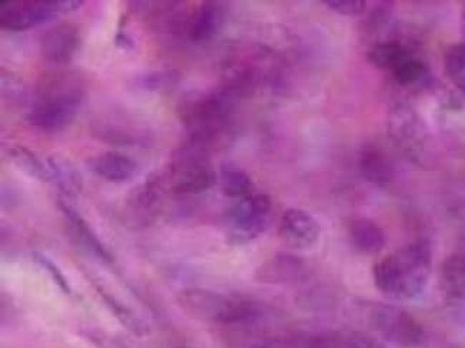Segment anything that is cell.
I'll use <instances>...</instances> for the list:
<instances>
[{
    "mask_svg": "<svg viewBox=\"0 0 465 348\" xmlns=\"http://www.w3.org/2000/svg\"><path fill=\"white\" fill-rule=\"evenodd\" d=\"M431 273V247L422 240L394 251L372 270L378 292L394 302L419 300L429 287Z\"/></svg>",
    "mask_w": 465,
    "mask_h": 348,
    "instance_id": "cell-1",
    "label": "cell"
},
{
    "mask_svg": "<svg viewBox=\"0 0 465 348\" xmlns=\"http://www.w3.org/2000/svg\"><path fill=\"white\" fill-rule=\"evenodd\" d=\"M84 99L81 77L74 73L51 74L37 87L27 121L39 130H62L78 116Z\"/></svg>",
    "mask_w": 465,
    "mask_h": 348,
    "instance_id": "cell-2",
    "label": "cell"
},
{
    "mask_svg": "<svg viewBox=\"0 0 465 348\" xmlns=\"http://www.w3.org/2000/svg\"><path fill=\"white\" fill-rule=\"evenodd\" d=\"M178 304L189 317L223 325L253 323L262 315L261 305L251 298L196 288L179 293Z\"/></svg>",
    "mask_w": 465,
    "mask_h": 348,
    "instance_id": "cell-3",
    "label": "cell"
},
{
    "mask_svg": "<svg viewBox=\"0 0 465 348\" xmlns=\"http://www.w3.org/2000/svg\"><path fill=\"white\" fill-rule=\"evenodd\" d=\"M390 139L402 156L420 168H430L437 161V146L424 119L410 104L397 103L387 118Z\"/></svg>",
    "mask_w": 465,
    "mask_h": 348,
    "instance_id": "cell-4",
    "label": "cell"
},
{
    "mask_svg": "<svg viewBox=\"0 0 465 348\" xmlns=\"http://www.w3.org/2000/svg\"><path fill=\"white\" fill-rule=\"evenodd\" d=\"M231 118V102L228 94L203 96L183 109V119L189 130V141L208 148L228 129Z\"/></svg>",
    "mask_w": 465,
    "mask_h": 348,
    "instance_id": "cell-5",
    "label": "cell"
},
{
    "mask_svg": "<svg viewBox=\"0 0 465 348\" xmlns=\"http://www.w3.org/2000/svg\"><path fill=\"white\" fill-rule=\"evenodd\" d=\"M216 173L206 149L189 141L179 149L169 168V185L179 195H198L215 185Z\"/></svg>",
    "mask_w": 465,
    "mask_h": 348,
    "instance_id": "cell-6",
    "label": "cell"
},
{
    "mask_svg": "<svg viewBox=\"0 0 465 348\" xmlns=\"http://www.w3.org/2000/svg\"><path fill=\"white\" fill-rule=\"evenodd\" d=\"M272 201L268 196L255 195L236 200L226 215V240L242 246L262 236L270 226Z\"/></svg>",
    "mask_w": 465,
    "mask_h": 348,
    "instance_id": "cell-7",
    "label": "cell"
},
{
    "mask_svg": "<svg viewBox=\"0 0 465 348\" xmlns=\"http://www.w3.org/2000/svg\"><path fill=\"white\" fill-rule=\"evenodd\" d=\"M368 61L391 74L401 86L419 83L429 72L424 62L410 47L394 39L375 42L368 51Z\"/></svg>",
    "mask_w": 465,
    "mask_h": 348,
    "instance_id": "cell-8",
    "label": "cell"
},
{
    "mask_svg": "<svg viewBox=\"0 0 465 348\" xmlns=\"http://www.w3.org/2000/svg\"><path fill=\"white\" fill-rule=\"evenodd\" d=\"M81 0H21L0 4V26L5 31L22 32L51 21L54 14H69L82 6Z\"/></svg>",
    "mask_w": 465,
    "mask_h": 348,
    "instance_id": "cell-9",
    "label": "cell"
},
{
    "mask_svg": "<svg viewBox=\"0 0 465 348\" xmlns=\"http://www.w3.org/2000/svg\"><path fill=\"white\" fill-rule=\"evenodd\" d=\"M370 324L388 342L401 347H419L424 343L425 330L410 313L392 304H371L367 310Z\"/></svg>",
    "mask_w": 465,
    "mask_h": 348,
    "instance_id": "cell-10",
    "label": "cell"
},
{
    "mask_svg": "<svg viewBox=\"0 0 465 348\" xmlns=\"http://www.w3.org/2000/svg\"><path fill=\"white\" fill-rule=\"evenodd\" d=\"M163 179L152 174L126 198L125 220L132 228H143L152 225L163 208Z\"/></svg>",
    "mask_w": 465,
    "mask_h": 348,
    "instance_id": "cell-11",
    "label": "cell"
},
{
    "mask_svg": "<svg viewBox=\"0 0 465 348\" xmlns=\"http://www.w3.org/2000/svg\"><path fill=\"white\" fill-rule=\"evenodd\" d=\"M280 237L288 247L310 250L321 238V225L310 211L303 208H288L280 221Z\"/></svg>",
    "mask_w": 465,
    "mask_h": 348,
    "instance_id": "cell-12",
    "label": "cell"
},
{
    "mask_svg": "<svg viewBox=\"0 0 465 348\" xmlns=\"http://www.w3.org/2000/svg\"><path fill=\"white\" fill-rule=\"evenodd\" d=\"M82 36L78 26L69 22L54 24L45 32L41 39V52L45 61L52 64H68L81 47Z\"/></svg>",
    "mask_w": 465,
    "mask_h": 348,
    "instance_id": "cell-13",
    "label": "cell"
},
{
    "mask_svg": "<svg viewBox=\"0 0 465 348\" xmlns=\"http://www.w3.org/2000/svg\"><path fill=\"white\" fill-rule=\"evenodd\" d=\"M86 164L92 173L111 183H126L138 171L136 161L118 151L98 154L86 160Z\"/></svg>",
    "mask_w": 465,
    "mask_h": 348,
    "instance_id": "cell-14",
    "label": "cell"
},
{
    "mask_svg": "<svg viewBox=\"0 0 465 348\" xmlns=\"http://www.w3.org/2000/svg\"><path fill=\"white\" fill-rule=\"evenodd\" d=\"M303 268L305 266L301 258L280 253L256 268L255 280L265 285H287L300 278Z\"/></svg>",
    "mask_w": 465,
    "mask_h": 348,
    "instance_id": "cell-15",
    "label": "cell"
},
{
    "mask_svg": "<svg viewBox=\"0 0 465 348\" xmlns=\"http://www.w3.org/2000/svg\"><path fill=\"white\" fill-rule=\"evenodd\" d=\"M223 22V11L215 2H203L186 24V34L193 44L208 42L218 34Z\"/></svg>",
    "mask_w": 465,
    "mask_h": 348,
    "instance_id": "cell-16",
    "label": "cell"
},
{
    "mask_svg": "<svg viewBox=\"0 0 465 348\" xmlns=\"http://www.w3.org/2000/svg\"><path fill=\"white\" fill-rule=\"evenodd\" d=\"M59 208L64 213V218L68 220L69 227L74 237L76 238L81 247L89 251L94 257L111 265L114 258L105 245L99 240L98 236L92 230L91 226L86 223L84 218L79 215L78 211L72 208L71 206L66 205L64 201H59Z\"/></svg>",
    "mask_w": 465,
    "mask_h": 348,
    "instance_id": "cell-17",
    "label": "cell"
},
{
    "mask_svg": "<svg viewBox=\"0 0 465 348\" xmlns=\"http://www.w3.org/2000/svg\"><path fill=\"white\" fill-rule=\"evenodd\" d=\"M361 174L378 188H385L394 179V164L378 144H367L361 151Z\"/></svg>",
    "mask_w": 465,
    "mask_h": 348,
    "instance_id": "cell-18",
    "label": "cell"
},
{
    "mask_svg": "<svg viewBox=\"0 0 465 348\" xmlns=\"http://www.w3.org/2000/svg\"><path fill=\"white\" fill-rule=\"evenodd\" d=\"M305 348H390L380 338L361 332H331L305 338Z\"/></svg>",
    "mask_w": 465,
    "mask_h": 348,
    "instance_id": "cell-19",
    "label": "cell"
},
{
    "mask_svg": "<svg viewBox=\"0 0 465 348\" xmlns=\"http://www.w3.org/2000/svg\"><path fill=\"white\" fill-rule=\"evenodd\" d=\"M350 237L354 247L364 255H378L387 243L384 230L370 218L351 221Z\"/></svg>",
    "mask_w": 465,
    "mask_h": 348,
    "instance_id": "cell-20",
    "label": "cell"
},
{
    "mask_svg": "<svg viewBox=\"0 0 465 348\" xmlns=\"http://www.w3.org/2000/svg\"><path fill=\"white\" fill-rule=\"evenodd\" d=\"M47 169L51 174V183L58 186L66 196H76L82 190V176L69 159L61 154H52L46 159Z\"/></svg>",
    "mask_w": 465,
    "mask_h": 348,
    "instance_id": "cell-21",
    "label": "cell"
},
{
    "mask_svg": "<svg viewBox=\"0 0 465 348\" xmlns=\"http://www.w3.org/2000/svg\"><path fill=\"white\" fill-rule=\"evenodd\" d=\"M441 285L447 297L465 300V253L445 258L441 267Z\"/></svg>",
    "mask_w": 465,
    "mask_h": 348,
    "instance_id": "cell-22",
    "label": "cell"
},
{
    "mask_svg": "<svg viewBox=\"0 0 465 348\" xmlns=\"http://www.w3.org/2000/svg\"><path fill=\"white\" fill-rule=\"evenodd\" d=\"M221 188L225 196L233 200H242L255 195V186L248 173L233 163H223L220 170Z\"/></svg>",
    "mask_w": 465,
    "mask_h": 348,
    "instance_id": "cell-23",
    "label": "cell"
},
{
    "mask_svg": "<svg viewBox=\"0 0 465 348\" xmlns=\"http://www.w3.org/2000/svg\"><path fill=\"white\" fill-rule=\"evenodd\" d=\"M9 158L22 173L26 174L27 178L45 181V183L51 181V174H49L46 161L44 163L31 149L19 146V144L12 146L9 149Z\"/></svg>",
    "mask_w": 465,
    "mask_h": 348,
    "instance_id": "cell-24",
    "label": "cell"
},
{
    "mask_svg": "<svg viewBox=\"0 0 465 348\" xmlns=\"http://www.w3.org/2000/svg\"><path fill=\"white\" fill-rule=\"evenodd\" d=\"M96 290H98V295H101L106 307L114 313V315L118 318L119 323H121L126 330H129L132 334L138 335V337H143V335L148 334V325L142 322L141 318H139L135 313L132 312L128 305L119 302L115 295L104 290L101 285H96Z\"/></svg>",
    "mask_w": 465,
    "mask_h": 348,
    "instance_id": "cell-25",
    "label": "cell"
},
{
    "mask_svg": "<svg viewBox=\"0 0 465 348\" xmlns=\"http://www.w3.org/2000/svg\"><path fill=\"white\" fill-rule=\"evenodd\" d=\"M444 72L450 82L465 93V42L452 44L444 54Z\"/></svg>",
    "mask_w": 465,
    "mask_h": 348,
    "instance_id": "cell-26",
    "label": "cell"
},
{
    "mask_svg": "<svg viewBox=\"0 0 465 348\" xmlns=\"http://www.w3.org/2000/svg\"><path fill=\"white\" fill-rule=\"evenodd\" d=\"M34 258L37 265L41 266L47 275L51 276L52 280L56 283V285L61 288L62 292L66 293V295L71 293V285H69L68 280L62 275L61 268H58V266L54 265V261L49 260L42 253H34Z\"/></svg>",
    "mask_w": 465,
    "mask_h": 348,
    "instance_id": "cell-27",
    "label": "cell"
},
{
    "mask_svg": "<svg viewBox=\"0 0 465 348\" xmlns=\"http://www.w3.org/2000/svg\"><path fill=\"white\" fill-rule=\"evenodd\" d=\"M331 11L337 12L342 16H360L364 14L367 2L364 0H324Z\"/></svg>",
    "mask_w": 465,
    "mask_h": 348,
    "instance_id": "cell-28",
    "label": "cell"
},
{
    "mask_svg": "<svg viewBox=\"0 0 465 348\" xmlns=\"http://www.w3.org/2000/svg\"><path fill=\"white\" fill-rule=\"evenodd\" d=\"M252 348H303V338H268Z\"/></svg>",
    "mask_w": 465,
    "mask_h": 348,
    "instance_id": "cell-29",
    "label": "cell"
},
{
    "mask_svg": "<svg viewBox=\"0 0 465 348\" xmlns=\"http://www.w3.org/2000/svg\"><path fill=\"white\" fill-rule=\"evenodd\" d=\"M461 31H462V34H464V36H465V5H464V7H462V12H461Z\"/></svg>",
    "mask_w": 465,
    "mask_h": 348,
    "instance_id": "cell-30",
    "label": "cell"
},
{
    "mask_svg": "<svg viewBox=\"0 0 465 348\" xmlns=\"http://www.w3.org/2000/svg\"><path fill=\"white\" fill-rule=\"evenodd\" d=\"M444 348H454V347H444Z\"/></svg>",
    "mask_w": 465,
    "mask_h": 348,
    "instance_id": "cell-31",
    "label": "cell"
},
{
    "mask_svg": "<svg viewBox=\"0 0 465 348\" xmlns=\"http://www.w3.org/2000/svg\"><path fill=\"white\" fill-rule=\"evenodd\" d=\"M179 348H188V347H179Z\"/></svg>",
    "mask_w": 465,
    "mask_h": 348,
    "instance_id": "cell-32",
    "label": "cell"
}]
</instances>
